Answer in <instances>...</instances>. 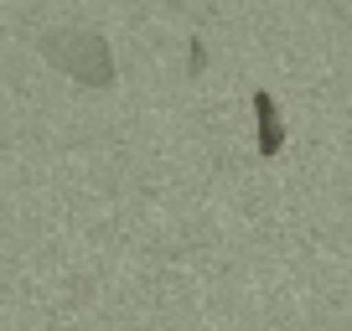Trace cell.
Listing matches in <instances>:
<instances>
[{"label":"cell","mask_w":352,"mask_h":331,"mask_svg":"<svg viewBox=\"0 0 352 331\" xmlns=\"http://www.w3.org/2000/svg\"><path fill=\"white\" fill-rule=\"evenodd\" d=\"M36 47H42V57L57 73H67L73 83H83V89H109L114 83V52H109V42H104L99 32L67 26V32H47Z\"/></svg>","instance_id":"obj_1"},{"label":"cell","mask_w":352,"mask_h":331,"mask_svg":"<svg viewBox=\"0 0 352 331\" xmlns=\"http://www.w3.org/2000/svg\"><path fill=\"white\" fill-rule=\"evenodd\" d=\"M254 119H259V155L264 161H275L280 150H285V114H280V104H275V93L270 89H254Z\"/></svg>","instance_id":"obj_2"},{"label":"cell","mask_w":352,"mask_h":331,"mask_svg":"<svg viewBox=\"0 0 352 331\" xmlns=\"http://www.w3.org/2000/svg\"><path fill=\"white\" fill-rule=\"evenodd\" d=\"M202 67H208V47H202V36H192V47H187V78H202Z\"/></svg>","instance_id":"obj_3"}]
</instances>
